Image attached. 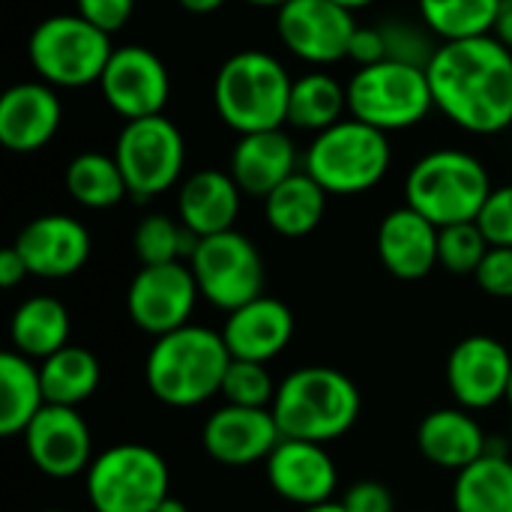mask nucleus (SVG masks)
Returning a JSON list of instances; mask_svg holds the SVG:
<instances>
[{
	"label": "nucleus",
	"mask_w": 512,
	"mask_h": 512,
	"mask_svg": "<svg viewBox=\"0 0 512 512\" xmlns=\"http://www.w3.org/2000/svg\"><path fill=\"white\" fill-rule=\"evenodd\" d=\"M168 489L165 459L144 444L108 447L87 468V501L96 512H153Z\"/></svg>",
	"instance_id": "1a4fd4ad"
},
{
	"label": "nucleus",
	"mask_w": 512,
	"mask_h": 512,
	"mask_svg": "<svg viewBox=\"0 0 512 512\" xmlns=\"http://www.w3.org/2000/svg\"><path fill=\"white\" fill-rule=\"evenodd\" d=\"M438 234V225L405 204L381 219L378 258L402 282L426 279L438 267Z\"/></svg>",
	"instance_id": "412c9836"
},
{
	"label": "nucleus",
	"mask_w": 512,
	"mask_h": 512,
	"mask_svg": "<svg viewBox=\"0 0 512 512\" xmlns=\"http://www.w3.org/2000/svg\"><path fill=\"white\" fill-rule=\"evenodd\" d=\"M512 381L510 351L492 336L462 339L447 360V384L465 411H486L507 399Z\"/></svg>",
	"instance_id": "2eb2a0df"
},
{
	"label": "nucleus",
	"mask_w": 512,
	"mask_h": 512,
	"mask_svg": "<svg viewBox=\"0 0 512 512\" xmlns=\"http://www.w3.org/2000/svg\"><path fill=\"white\" fill-rule=\"evenodd\" d=\"M276 30L294 57L330 66L348 57L357 21L354 12L333 0H291L276 12Z\"/></svg>",
	"instance_id": "ddd939ff"
},
{
	"label": "nucleus",
	"mask_w": 512,
	"mask_h": 512,
	"mask_svg": "<svg viewBox=\"0 0 512 512\" xmlns=\"http://www.w3.org/2000/svg\"><path fill=\"white\" fill-rule=\"evenodd\" d=\"M198 240L201 237H195L183 222L153 213L138 222L132 246H135L141 267H153V264H174V261L192 258Z\"/></svg>",
	"instance_id": "72a5a7b5"
},
{
	"label": "nucleus",
	"mask_w": 512,
	"mask_h": 512,
	"mask_svg": "<svg viewBox=\"0 0 512 512\" xmlns=\"http://www.w3.org/2000/svg\"><path fill=\"white\" fill-rule=\"evenodd\" d=\"M114 159L123 171L129 195L135 201H147L168 192L180 180L186 144L180 129L165 114L126 120L114 144Z\"/></svg>",
	"instance_id": "9d476101"
},
{
	"label": "nucleus",
	"mask_w": 512,
	"mask_h": 512,
	"mask_svg": "<svg viewBox=\"0 0 512 512\" xmlns=\"http://www.w3.org/2000/svg\"><path fill=\"white\" fill-rule=\"evenodd\" d=\"M420 21L441 42L492 36L501 0H417Z\"/></svg>",
	"instance_id": "473e14b6"
},
{
	"label": "nucleus",
	"mask_w": 512,
	"mask_h": 512,
	"mask_svg": "<svg viewBox=\"0 0 512 512\" xmlns=\"http://www.w3.org/2000/svg\"><path fill=\"white\" fill-rule=\"evenodd\" d=\"M474 279L489 297L512 300V246H492Z\"/></svg>",
	"instance_id": "58836bf2"
},
{
	"label": "nucleus",
	"mask_w": 512,
	"mask_h": 512,
	"mask_svg": "<svg viewBox=\"0 0 512 512\" xmlns=\"http://www.w3.org/2000/svg\"><path fill=\"white\" fill-rule=\"evenodd\" d=\"M189 267L201 297L216 309L234 312L264 294L261 252L240 231L201 237L189 258Z\"/></svg>",
	"instance_id": "9b49d317"
},
{
	"label": "nucleus",
	"mask_w": 512,
	"mask_h": 512,
	"mask_svg": "<svg viewBox=\"0 0 512 512\" xmlns=\"http://www.w3.org/2000/svg\"><path fill=\"white\" fill-rule=\"evenodd\" d=\"M30 462L54 480H69L90 468L93 444L84 417L66 405H45L24 429Z\"/></svg>",
	"instance_id": "dca6fc26"
},
{
	"label": "nucleus",
	"mask_w": 512,
	"mask_h": 512,
	"mask_svg": "<svg viewBox=\"0 0 512 512\" xmlns=\"http://www.w3.org/2000/svg\"><path fill=\"white\" fill-rule=\"evenodd\" d=\"M303 512H348L342 507V501L336 504V501H327V504H318V507H306Z\"/></svg>",
	"instance_id": "de8ad7c7"
},
{
	"label": "nucleus",
	"mask_w": 512,
	"mask_h": 512,
	"mask_svg": "<svg viewBox=\"0 0 512 512\" xmlns=\"http://www.w3.org/2000/svg\"><path fill=\"white\" fill-rule=\"evenodd\" d=\"M489 240L483 237L477 222H459V225H447L438 234V264L456 276H468L477 273V267L483 264L486 252H489Z\"/></svg>",
	"instance_id": "f704fd0d"
},
{
	"label": "nucleus",
	"mask_w": 512,
	"mask_h": 512,
	"mask_svg": "<svg viewBox=\"0 0 512 512\" xmlns=\"http://www.w3.org/2000/svg\"><path fill=\"white\" fill-rule=\"evenodd\" d=\"M381 33H384V45H387V60L417 66V69H429V63L441 45V42H435L438 36L426 24L420 27V24L405 21V18L384 21Z\"/></svg>",
	"instance_id": "c9c22d12"
},
{
	"label": "nucleus",
	"mask_w": 512,
	"mask_h": 512,
	"mask_svg": "<svg viewBox=\"0 0 512 512\" xmlns=\"http://www.w3.org/2000/svg\"><path fill=\"white\" fill-rule=\"evenodd\" d=\"M9 336L18 354L45 360L69 345V312L54 297H30L15 309Z\"/></svg>",
	"instance_id": "cd10ccee"
},
{
	"label": "nucleus",
	"mask_w": 512,
	"mask_h": 512,
	"mask_svg": "<svg viewBox=\"0 0 512 512\" xmlns=\"http://www.w3.org/2000/svg\"><path fill=\"white\" fill-rule=\"evenodd\" d=\"M492 180L486 165L465 150H432L414 162L405 180V201L432 225L447 228L459 222H477Z\"/></svg>",
	"instance_id": "39448f33"
},
{
	"label": "nucleus",
	"mask_w": 512,
	"mask_h": 512,
	"mask_svg": "<svg viewBox=\"0 0 512 512\" xmlns=\"http://www.w3.org/2000/svg\"><path fill=\"white\" fill-rule=\"evenodd\" d=\"M243 195L267 198L279 183L297 174V147L282 129L240 135L231 150V171H228Z\"/></svg>",
	"instance_id": "5701e85b"
},
{
	"label": "nucleus",
	"mask_w": 512,
	"mask_h": 512,
	"mask_svg": "<svg viewBox=\"0 0 512 512\" xmlns=\"http://www.w3.org/2000/svg\"><path fill=\"white\" fill-rule=\"evenodd\" d=\"M282 432L270 408H219L201 432V444L210 459L228 468H246L255 462H267L279 447Z\"/></svg>",
	"instance_id": "f3484780"
},
{
	"label": "nucleus",
	"mask_w": 512,
	"mask_h": 512,
	"mask_svg": "<svg viewBox=\"0 0 512 512\" xmlns=\"http://www.w3.org/2000/svg\"><path fill=\"white\" fill-rule=\"evenodd\" d=\"M45 405L48 402L39 369L30 363V357L6 351L0 357V435H24V429Z\"/></svg>",
	"instance_id": "bb28decb"
},
{
	"label": "nucleus",
	"mask_w": 512,
	"mask_h": 512,
	"mask_svg": "<svg viewBox=\"0 0 512 512\" xmlns=\"http://www.w3.org/2000/svg\"><path fill=\"white\" fill-rule=\"evenodd\" d=\"M327 210V192L306 171L291 174L264 198L267 225L282 237H306L312 234Z\"/></svg>",
	"instance_id": "a878e982"
},
{
	"label": "nucleus",
	"mask_w": 512,
	"mask_h": 512,
	"mask_svg": "<svg viewBox=\"0 0 512 512\" xmlns=\"http://www.w3.org/2000/svg\"><path fill=\"white\" fill-rule=\"evenodd\" d=\"M60 117L63 105L51 84H12L0 96V144L12 153H36L57 135Z\"/></svg>",
	"instance_id": "aec40b11"
},
{
	"label": "nucleus",
	"mask_w": 512,
	"mask_h": 512,
	"mask_svg": "<svg viewBox=\"0 0 512 512\" xmlns=\"http://www.w3.org/2000/svg\"><path fill=\"white\" fill-rule=\"evenodd\" d=\"M333 3H339V6H345L348 12H354V9H363V6H372L375 0H333Z\"/></svg>",
	"instance_id": "09e8293b"
},
{
	"label": "nucleus",
	"mask_w": 512,
	"mask_h": 512,
	"mask_svg": "<svg viewBox=\"0 0 512 512\" xmlns=\"http://www.w3.org/2000/svg\"><path fill=\"white\" fill-rule=\"evenodd\" d=\"M240 186L231 174L204 168L195 171L177 195V213L180 222L195 237H213L222 231H234V222L240 216Z\"/></svg>",
	"instance_id": "b1692460"
},
{
	"label": "nucleus",
	"mask_w": 512,
	"mask_h": 512,
	"mask_svg": "<svg viewBox=\"0 0 512 512\" xmlns=\"http://www.w3.org/2000/svg\"><path fill=\"white\" fill-rule=\"evenodd\" d=\"M477 225L489 246H512V183L489 192Z\"/></svg>",
	"instance_id": "4c0bfd02"
},
{
	"label": "nucleus",
	"mask_w": 512,
	"mask_h": 512,
	"mask_svg": "<svg viewBox=\"0 0 512 512\" xmlns=\"http://www.w3.org/2000/svg\"><path fill=\"white\" fill-rule=\"evenodd\" d=\"M39 81L51 87L99 84L114 48L111 33L75 15H51L36 24L27 45Z\"/></svg>",
	"instance_id": "0eeeda50"
},
{
	"label": "nucleus",
	"mask_w": 512,
	"mask_h": 512,
	"mask_svg": "<svg viewBox=\"0 0 512 512\" xmlns=\"http://www.w3.org/2000/svg\"><path fill=\"white\" fill-rule=\"evenodd\" d=\"M231 351L222 333L186 324L153 342L144 378L150 393L171 408H195L222 393Z\"/></svg>",
	"instance_id": "f03ea898"
},
{
	"label": "nucleus",
	"mask_w": 512,
	"mask_h": 512,
	"mask_svg": "<svg viewBox=\"0 0 512 512\" xmlns=\"http://www.w3.org/2000/svg\"><path fill=\"white\" fill-rule=\"evenodd\" d=\"M78 15L105 33H117L132 18L135 0H75Z\"/></svg>",
	"instance_id": "ea45409f"
},
{
	"label": "nucleus",
	"mask_w": 512,
	"mask_h": 512,
	"mask_svg": "<svg viewBox=\"0 0 512 512\" xmlns=\"http://www.w3.org/2000/svg\"><path fill=\"white\" fill-rule=\"evenodd\" d=\"M246 3L261 6V9H282V6H285V3H291V0H246Z\"/></svg>",
	"instance_id": "8fccbe9b"
},
{
	"label": "nucleus",
	"mask_w": 512,
	"mask_h": 512,
	"mask_svg": "<svg viewBox=\"0 0 512 512\" xmlns=\"http://www.w3.org/2000/svg\"><path fill=\"white\" fill-rule=\"evenodd\" d=\"M24 276H30L27 261L21 258V252L15 246L0 252V288H15L24 282Z\"/></svg>",
	"instance_id": "37998d69"
},
{
	"label": "nucleus",
	"mask_w": 512,
	"mask_h": 512,
	"mask_svg": "<svg viewBox=\"0 0 512 512\" xmlns=\"http://www.w3.org/2000/svg\"><path fill=\"white\" fill-rule=\"evenodd\" d=\"M507 402H510V405H512V381H510V393H507Z\"/></svg>",
	"instance_id": "3c124183"
},
{
	"label": "nucleus",
	"mask_w": 512,
	"mask_h": 512,
	"mask_svg": "<svg viewBox=\"0 0 512 512\" xmlns=\"http://www.w3.org/2000/svg\"><path fill=\"white\" fill-rule=\"evenodd\" d=\"M267 480L279 498L306 510L333 498L339 474L324 444L282 438L267 459Z\"/></svg>",
	"instance_id": "6ab92c4d"
},
{
	"label": "nucleus",
	"mask_w": 512,
	"mask_h": 512,
	"mask_svg": "<svg viewBox=\"0 0 512 512\" xmlns=\"http://www.w3.org/2000/svg\"><path fill=\"white\" fill-rule=\"evenodd\" d=\"M42 512H63V510H42Z\"/></svg>",
	"instance_id": "603ef678"
},
{
	"label": "nucleus",
	"mask_w": 512,
	"mask_h": 512,
	"mask_svg": "<svg viewBox=\"0 0 512 512\" xmlns=\"http://www.w3.org/2000/svg\"><path fill=\"white\" fill-rule=\"evenodd\" d=\"M12 246L27 261L30 276H39V279L75 276L90 258L87 228L66 213H45L27 222Z\"/></svg>",
	"instance_id": "a211bd4d"
},
{
	"label": "nucleus",
	"mask_w": 512,
	"mask_h": 512,
	"mask_svg": "<svg viewBox=\"0 0 512 512\" xmlns=\"http://www.w3.org/2000/svg\"><path fill=\"white\" fill-rule=\"evenodd\" d=\"M153 512H189V510H186V504H183V501H177V498H171V495H168V498H165V501H162V504H159Z\"/></svg>",
	"instance_id": "49530a36"
},
{
	"label": "nucleus",
	"mask_w": 512,
	"mask_h": 512,
	"mask_svg": "<svg viewBox=\"0 0 512 512\" xmlns=\"http://www.w3.org/2000/svg\"><path fill=\"white\" fill-rule=\"evenodd\" d=\"M492 36L512 51V0H501V9H498Z\"/></svg>",
	"instance_id": "c03bdc74"
},
{
	"label": "nucleus",
	"mask_w": 512,
	"mask_h": 512,
	"mask_svg": "<svg viewBox=\"0 0 512 512\" xmlns=\"http://www.w3.org/2000/svg\"><path fill=\"white\" fill-rule=\"evenodd\" d=\"M39 378H42L48 405L78 408L81 402H87L96 393V387L102 381V366L93 351H87L81 345H66L57 354L42 360Z\"/></svg>",
	"instance_id": "c85d7f7f"
},
{
	"label": "nucleus",
	"mask_w": 512,
	"mask_h": 512,
	"mask_svg": "<svg viewBox=\"0 0 512 512\" xmlns=\"http://www.w3.org/2000/svg\"><path fill=\"white\" fill-rule=\"evenodd\" d=\"M66 192L72 201L90 210H108L117 207L126 195L129 186L123 180V171L114 156L105 153H81L66 165Z\"/></svg>",
	"instance_id": "2f4dec72"
},
{
	"label": "nucleus",
	"mask_w": 512,
	"mask_h": 512,
	"mask_svg": "<svg viewBox=\"0 0 512 512\" xmlns=\"http://www.w3.org/2000/svg\"><path fill=\"white\" fill-rule=\"evenodd\" d=\"M201 291L186 261L141 267L129 285L126 309L138 330L165 336L189 324Z\"/></svg>",
	"instance_id": "f8f14e48"
},
{
	"label": "nucleus",
	"mask_w": 512,
	"mask_h": 512,
	"mask_svg": "<svg viewBox=\"0 0 512 512\" xmlns=\"http://www.w3.org/2000/svg\"><path fill=\"white\" fill-rule=\"evenodd\" d=\"M390 159L393 150L387 132L345 117L312 138L303 165L327 195H360L384 180Z\"/></svg>",
	"instance_id": "423d86ee"
},
{
	"label": "nucleus",
	"mask_w": 512,
	"mask_h": 512,
	"mask_svg": "<svg viewBox=\"0 0 512 512\" xmlns=\"http://www.w3.org/2000/svg\"><path fill=\"white\" fill-rule=\"evenodd\" d=\"M348 111V87L330 72H306L291 87L288 123L306 132H324L345 120Z\"/></svg>",
	"instance_id": "7c9ffc66"
},
{
	"label": "nucleus",
	"mask_w": 512,
	"mask_h": 512,
	"mask_svg": "<svg viewBox=\"0 0 512 512\" xmlns=\"http://www.w3.org/2000/svg\"><path fill=\"white\" fill-rule=\"evenodd\" d=\"M342 507L348 512H393V495L384 483L363 480L348 489L342 498Z\"/></svg>",
	"instance_id": "a19ab883"
},
{
	"label": "nucleus",
	"mask_w": 512,
	"mask_h": 512,
	"mask_svg": "<svg viewBox=\"0 0 512 512\" xmlns=\"http://www.w3.org/2000/svg\"><path fill=\"white\" fill-rule=\"evenodd\" d=\"M417 447L432 465L456 474L489 453L483 426L465 408H441L426 414L417 429Z\"/></svg>",
	"instance_id": "393cba45"
},
{
	"label": "nucleus",
	"mask_w": 512,
	"mask_h": 512,
	"mask_svg": "<svg viewBox=\"0 0 512 512\" xmlns=\"http://www.w3.org/2000/svg\"><path fill=\"white\" fill-rule=\"evenodd\" d=\"M456 512H512V462L489 450L483 459L456 474Z\"/></svg>",
	"instance_id": "c756f323"
},
{
	"label": "nucleus",
	"mask_w": 512,
	"mask_h": 512,
	"mask_svg": "<svg viewBox=\"0 0 512 512\" xmlns=\"http://www.w3.org/2000/svg\"><path fill=\"white\" fill-rule=\"evenodd\" d=\"M291 75L288 69L267 51H237L231 54L213 84V102L228 129L237 135L282 129L288 123L291 102Z\"/></svg>",
	"instance_id": "20e7f679"
},
{
	"label": "nucleus",
	"mask_w": 512,
	"mask_h": 512,
	"mask_svg": "<svg viewBox=\"0 0 512 512\" xmlns=\"http://www.w3.org/2000/svg\"><path fill=\"white\" fill-rule=\"evenodd\" d=\"M435 108L426 69L405 63H375L357 69L348 81V114L381 132H399L423 123Z\"/></svg>",
	"instance_id": "6e6552de"
},
{
	"label": "nucleus",
	"mask_w": 512,
	"mask_h": 512,
	"mask_svg": "<svg viewBox=\"0 0 512 512\" xmlns=\"http://www.w3.org/2000/svg\"><path fill=\"white\" fill-rule=\"evenodd\" d=\"M186 12H192V15H210V12H216V9H222L225 6V0H177Z\"/></svg>",
	"instance_id": "a18cd8bd"
},
{
	"label": "nucleus",
	"mask_w": 512,
	"mask_h": 512,
	"mask_svg": "<svg viewBox=\"0 0 512 512\" xmlns=\"http://www.w3.org/2000/svg\"><path fill=\"white\" fill-rule=\"evenodd\" d=\"M357 384L330 366H306L291 372L273 399V417L282 438L327 444L342 438L360 417Z\"/></svg>",
	"instance_id": "7ed1b4c3"
},
{
	"label": "nucleus",
	"mask_w": 512,
	"mask_h": 512,
	"mask_svg": "<svg viewBox=\"0 0 512 512\" xmlns=\"http://www.w3.org/2000/svg\"><path fill=\"white\" fill-rule=\"evenodd\" d=\"M99 90L114 114L123 120H141L162 114L171 96V78L156 51L144 45H120L99 78Z\"/></svg>",
	"instance_id": "4468645a"
},
{
	"label": "nucleus",
	"mask_w": 512,
	"mask_h": 512,
	"mask_svg": "<svg viewBox=\"0 0 512 512\" xmlns=\"http://www.w3.org/2000/svg\"><path fill=\"white\" fill-rule=\"evenodd\" d=\"M276 384L267 372L264 363H249V360H231L225 381H222V396L228 405L240 408H273L276 399Z\"/></svg>",
	"instance_id": "e433bc0d"
},
{
	"label": "nucleus",
	"mask_w": 512,
	"mask_h": 512,
	"mask_svg": "<svg viewBox=\"0 0 512 512\" xmlns=\"http://www.w3.org/2000/svg\"><path fill=\"white\" fill-rule=\"evenodd\" d=\"M435 108L471 135L512 126V51L495 36L441 42L429 69Z\"/></svg>",
	"instance_id": "f257e3e1"
},
{
	"label": "nucleus",
	"mask_w": 512,
	"mask_h": 512,
	"mask_svg": "<svg viewBox=\"0 0 512 512\" xmlns=\"http://www.w3.org/2000/svg\"><path fill=\"white\" fill-rule=\"evenodd\" d=\"M294 336V312L273 297H258L234 312L222 327V339L234 360L249 363H270L279 357Z\"/></svg>",
	"instance_id": "4be33fe9"
},
{
	"label": "nucleus",
	"mask_w": 512,
	"mask_h": 512,
	"mask_svg": "<svg viewBox=\"0 0 512 512\" xmlns=\"http://www.w3.org/2000/svg\"><path fill=\"white\" fill-rule=\"evenodd\" d=\"M348 57H351L360 69H363V66L384 63V60H387V45H384L381 27H360V24H357L354 36H351Z\"/></svg>",
	"instance_id": "79ce46f5"
}]
</instances>
